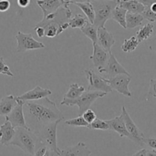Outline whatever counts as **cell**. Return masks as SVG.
I'll use <instances>...</instances> for the list:
<instances>
[{"mask_svg":"<svg viewBox=\"0 0 156 156\" xmlns=\"http://www.w3.org/2000/svg\"><path fill=\"white\" fill-rule=\"evenodd\" d=\"M24 113L27 126L34 133L46 125L65 120L56 103L49 98L24 102Z\"/></svg>","mask_w":156,"mask_h":156,"instance_id":"1","label":"cell"},{"mask_svg":"<svg viewBox=\"0 0 156 156\" xmlns=\"http://www.w3.org/2000/svg\"><path fill=\"white\" fill-rule=\"evenodd\" d=\"M10 146H18L26 154L34 156L36 151L43 145L33 131L24 128H16L15 137Z\"/></svg>","mask_w":156,"mask_h":156,"instance_id":"2","label":"cell"},{"mask_svg":"<svg viewBox=\"0 0 156 156\" xmlns=\"http://www.w3.org/2000/svg\"><path fill=\"white\" fill-rule=\"evenodd\" d=\"M59 123L60 121H57L46 125L35 133L39 138L41 144L54 152L56 155H59L61 151L57 146V126Z\"/></svg>","mask_w":156,"mask_h":156,"instance_id":"3","label":"cell"},{"mask_svg":"<svg viewBox=\"0 0 156 156\" xmlns=\"http://www.w3.org/2000/svg\"><path fill=\"white\" fill-rule=\"evenodd\" d=\"M94 7L95 18L94 25L97 28L104 27L108 20L111 18L113 11L118 5L119 0L115 1H91Z\"/></svg>","mask_w":156,"mask_h":156,"instance_id":"4","label":"cell"},{"mask_svg":"<svg viewBox=\"0 0 156 156\" xmlns=\"http://www.w3.org/2000/svg\"><path fill=\"white\" fill-rule=\"evenodd\" d=\"M72 14L73 12L70 9L69 5L62 6L54 13L44 16L43 19L38 22L35 27H44L47 24H53L59 26L63 31L69 27V21L72 18Z\"/></svg>","mask_w":156,"mask_h":156,"instance_id":"5","label":"cell"},{"mask_svg":"<svg viewBox=\"0 0 156 156\" xmlns=\"http://www.w3.org/2000/svg\"><path fill=\"white\" fill-rule=\"evenodd\" d=\"M106 93L101 91H85L79 98L75 100L69 99H62L60 102V105L66 106H77L79 108V115L82 116V114L86 111L89 110L90 107L97 99L106 96Z\"/></svg>","mask_w":156,"mask_h":156,"instance_id":"6","label":"cell"},{"mask_svg":"<svg viewBox=\"0 0 156 156\" xmlns=\"http://www.w3.org/2000/svg\"><path fill=\"white\" fill-rule=\"evenodd\" d=\"M15 39L17 41L16 51L18 53H24L28 50H40L45 48V44L37 41L33 37L31 34H25L18 31Z\"/></svg>","mask_w":156,"mask_h":156,"instance_id":"7","label":"cell"},{"mask_svg":"<svg viewBox=\"0 0 156 156\" xmlns=\"http://www.w3.org/2000/svg\"><path fill=\"white\" fill-rule=\"evenodd\" d=\"M84 72L88 82L87 91H101L106 94L112 92V88L107 82L105 78L96 74L93 69H85Z\"/></svg>","mask_w":156,"mask_h":156,"instance_id":"8","label":"cell"},{"mask_svg":"<svg viewBox=\"0 0 156 156\" xmlns=\"http://www.w3.org/2000/svg\"><path fill=\"white\" fill-rule=\"evenodd\" d=\"M121 115L123 116V120H124L125 124H126V129H127L128 132L130 134L131 136L133 138V142L135 143L137 146H141V147H144L146 146L145 144V137L144 133L142 132L140 129V128L136 125L133 119L129 116V113L126 111V108L124 106L122 107V111Z\"/></svg>","mask_w":156,"mask_h":156,"instance_id":"9","label":"cell"},{"mask_svg":"<svg viewBox=\"0 0 156 156\" xmlns=\"http://www.w3.org/2000/svg\"><path fill=\"white\" fill-rule=\"evenodd\" d=\"M131 79H132L131 76L118 75L114 77L107 78L106 81L112 90H115L126 97L130 98L133 96L132 92L129 89V85L131 82Z\"/></svg>","mask_w":156,"mask_h":156,"instance_id":"10","label":"cell"},{"mask_svg":"<svg viewBox=\"0 0 156 156\" xmlns=\"http://www.w3.org/2000/svg\"><path fill=\"white\" fill-rule=\"evenodd\" d=\"M17 105L15 107L12 112L5 117V120L10 122L12 126L15 129L16 128H24V129H30L26 123L25 117L24 113V102L17 98Z\"/></svg>","mask_w":156,"mask_h":156,"instance_id":"11","label":"cell"},{"mask_svg":"<svg viewBox=\"0 0 156 156\" xmlns=\"http://www.w3.org/2000/svg\"><path fill=\"white\" fill-rule=\"evenodd\" d=\"M100 73H106L108 78L114 77L118 75H127L130 76L129 73L126 71V69L118 62L117 58L115 57L112 53H111L110 58L107 62L106 66L104 68L98 70Z\"/></svg>","mask_w":156,"mask_h":156,"instance_id":"12","label":"cell"},{"mask_svg":"<svg viewBox=\"0 0 156 156\" xmlns=\"http://www.w3.org/2000/svg\"><path fill=\"white\" fill-rule=\"evenodd\" d=\"M51 94L52 91L50 89L41 88V86L37 85V86L34 87L33 89L26 91L21 95L18 96L17 98L24 102L34 101H39L48 98V96L51 95Z\"/></svg>","mask_w":156,"mask_h":156,"instance_id":"13","label":"cell"},{"mask_svg":"<svg viewBox=\"0 0 156 156\" xmlns=\"http://www.w3.org/2000/svg\"><path fill=\"white\" fill-rule=\"evenodd\" d=\"M111 53L104 50L98 44H93V53L89 59L92 60L94 67L99 70L106 66Z\"/></svg>","mask_w":156,"mask_h":156,"instance_id":"14","label":"cell"},{"mask_svg":"<svg viewBox=\"0 0 156 156\" xmlns=\"http://www.w3.org/2000/svg\"><path fill=\"white\" fill-rule=\"evenodd\" d=\"M37 4L40 6L44 16L54 13L62 6L71 4V0H38Z\"/></svg>","mask_w":156,"mask_h":156,"instance_id":"15","label":"cell"},{"mask_svg":"<svg viewBox=\"0 0 156 156\" xmlns=\"http://www.w3.org/2000/svg\"><path fill=\"white\" fill-rule=\"evenodd\" d=\"M116 41L114 34L108 30L105 27L98 28L97 44L106 51L111 53V47L114 45Z\"/></svg>","mask_w":156,"mask_h":156,"instance_id":"16","label":"cell"},{"mask_svg":"<svg viewBox=\"0 0 156 156\" xmlns=\"http://www.w3.org/2000/svg\"><path fill=\"white\" fill-rule=\"evenodd\" d=\"M91 152L83 142H79L73 146H68L60 151L57 156H91Z\"/></svg>","mask_w":156,"mask_h":156,"instance_id":"17","label":"cell"},{"mask_svg":"<svg viewBox=\"0 0 156 156\" xmlns=\"http://www.w3.org/2000/svg\"><path fill=\"white\" fill-rule=\"evenodd\" d=\"M110 126V130L115 131L116 133L119 134L120 137H126L133 141V138L130 134L128 132L126 129V124H125L124 120H123V116L120 114L118 117H116L111 120H107Z\"/></svg>","mask_w":156,"mask_h":156,"instance_id":"18","label":"cell"},{"mask_svg":"<svg viewBox=\"0 0 156 156\" xmlns=\"http://www.w3.org/2000/svg\"><path fill=\"white\" fill-rule=\"evenodd\" d=\"M15 135V129L12 123L5 120L0 126V143L3 146H10Z\"/></svg>","mask_w":156,"mask_h":156,"instance_id":"19","label":"cell"},{"mask_svg":"<svg viewBox=\"0 0 156 156\" xmlns=\"http://www.w3.org/2000/svg\"><path fill=\"white\" fill-rule=\"evenodd\" d=\"M17 99L12 94L5 96L0 99V116L9 115L17 105Z\"/></svg>","mask_w":156,"mask_h":156,"instance_id":"20","label":"cell"},{"mask_svg":"<svg viewBox=\"0 0 156 156\" xmlns=\"http://www.w3.org/2000/svg\"><path fill=\"white\" fill-rule=\"evenodd\" d=\"M118 5L126 9L127 12L133 14H143L146 9V6L139 0H129V1L119 0Z\"/></svg>","mask_w":156,"mask_h":156,"instance_id":"21","label":"cell"},{"mask_svg":"<svg viewBox=\"0 0 156 156\" xmlns=\"http://www.w3.org/2000/svg\"><path fill=\"white\" fill-rule=\"evenodd\" d=\"M71 4L77 5L85 15L88 21L91 24H94L95 13H94V7L91 4V1H71Z\"/></svg>","mask_w":156,"mask_h":156,"instance_id":"22","label":"cell"},{"mask_svg":"<svg viewBox=\"0 0 156 156\" xmlns=\"http://www.w3.org/2000/svg\"><path fill=\"white\" fill-rule=\"evenodd\" d=\"M154 31V25L152 23H147L145 25L142 26L140 30L136 32V37L139 41L140 44L143 41L150 39Z\"/></svg>","mask_w":156,"mask_h":156,"instance_id":"23","label":"cell"},{"mask_svg":"<svg viewBox=\"0 0 156 156\" xmlns=\"http://www.w3.org/2000/svg\"><path fill=\"white\" fill-rule=\"evenodd\" d=\"M85 91V88L78 83H73L69 85L68 91L64 94L63 98L75 100L77 99Z\"/></svg>","mask_w":156,"mask_h":156,"instance_id":"24","label":"cell"},{"mask_svg":"<svg viewBox=\"0 0 156 156\" xmlns=\"http://www.w3.org/2000/svg\"><path fill=\"white\" fill-rule=\"evenodd\" d=\"M126 14H127V11L126 9L117 5L114 9V10L113 11L111 18L113 20H114L115 21H117L122 27H123L124 29H126Z\"/></svg>","mask_w":156,"mask_h":156,"instance_id":"25","label":"cell"},{"mask_svg":"<svg viewBox=\"0 0 156 156\" xmlns=\"http://www.w3.org/2000/svg\"><path fill=\"white\" fill-rule=\"evenodd\" d=\"M144 19V17L142 14H133L127 12L126 18V28L133 29L139 27L141 25Z\"/></svg>","mask_w":156,"mask_h":156,"instance_id":"26","label":"cell"},{"mask_svg":"<svg viewBox=\"0 0 156 156\" xmlns=\"http://www.w3.org/2000/svg\"><path fill=\"white\" fill-rule=\"evenodd\" d=\"M81 31L87 37L89 40H91L92 44H97L98 42V28L94 25L88 22L85 27L80 29Z\"/></svg>","mask_w":156,"mask_h":156,"instance_id":"27","label":"cell"},{"mask_svg":"<svg viewBox=\"0 0 156 156\" xmlns=\"http://www.w3.org/2000/svg\"><path fill=\"white\" fill-rule=\"evenodd\" d=\"M88 22L89 21H88V18L82 15V14H76L73 18H72L69 20V27H72V28L81 29L85 27Z\"/></svg>","mask_w":156,"mask_h":156,"instance_id":"28","label":"cell"},{"mask_svg":"<svg viewBox=\"0 0 156 156\" xmlns=\"http://www.w3.org/2000/svg\"><path fill=\"white\" fill-rule=\"evenodd\" d=\"M140 42L135 36L130 37L128 39H125L121 46V50L125 53H130L134 51L138 47Z\"/></svg>","mask_w":156,"mask_h":156,"instance_id":"29","label":"cell"},{"mask_svg":"<svg viewBox=\"0 0 156 156\" xmlns=\"http://www.w3.org/2000/svg\"><path fill=\"white\" fill-rule=\"evenodd\" d=\"M88 128L92 130H108L110 129V126L107 120H102L97 118L88 126Z\"/></svg>","mask_w":156,"mask_h":156,"instance_id":"30","label":"cell"},{"mask_svg":"<svg viewBox=\"0 0 156 156\" xmlns=\"http://www.w3.org/2000/svg\"><path fill=\"white\" fill-rule=\"evenodd\" d=\"M64 123L66 125H69V126H83V127H88L89 124L84 120L82 116H79L75 118L69 119V120H66L64 121Z\"/></svg>","mask_w":156,"mask_h":156,"instance_id":"31","label":"cell"},{"mask_svg":"<svg viewBox=\"0 0 156 156\" xmlns=\"http://www.w3.org/2000/svg\"><path fill=\"white\" fill-rule=\"evenodd\" d=\"M0 74L5 75V76L14 77V74L10 70V68L8 65H6L4 61V58L0 56Z\"/></svg>","mask_w":156,"mask_h":156,"instance_id":"32","label":"cell"},{"mask_svg":"<svg viewBox=\"0 0 156 156\" xmlns=\"http://www.w3.org/2000/svg\"><path fill=\"white\" fill-rule=\"evenodd\" d=\"M82 117H83L84 120L90 125L97 119V115H96V114L94 113V111L89 109L88 110V111H85V112L82 114Z\"/></svg>","mask_w":156,"mask_h":156,"instance_id":"33","label":"cell"},{"mask_svg":"<svg viewBox=\"0 0 156 156\" xmlns=\"http://www.w3.org/2000/svg\"><path fill=\"white\" fill-rule=\"evenodd\" d=\"M152 97L155 98H156V79H152L150 80L146 100H149V99Z\"/></svg>","mask_w":156,"mask_h":156,"instance_id":"34","label":"cell"},{"mask_svg":"<svg viewBox=\"0 0 156 156\" xmlns=\"http://www.w3.org/2000/svg\"><path fill=\"white\" fill-rule=\"evenodd\" d=\"M142 15L144 17V18L150 22H156V13L152 12L149 7H146L144 12Z\"/></svg>","mask_w":156,"mask_h":156,"instance_id":"35","label":"cell"},{"mask_svg":"<svg viewBox=\"0 0 156 156\" xmlns=\"http://www.w3.org/2000/svg\"><path fill=\"white\" fill-rule=\"evenodd\" d=\"M11 3L9 0H0V12H5L9 9Z\"/></svg>","mask_w":156,"mask_h":156,"instance_id":"36","label":"cell"},{"mask_svg":"<svg viewBox=\"0 0 156 156\" xmlns=\"http://www.w3.org/2000/svg\"><path fill=\"white\" fill-rule=\"evenodd\" d=\"M147 44L149 50H152V51L156 53V34L152 38H150V39L148 41Z\"/></svg>","mask_w":156,"mask_h":156,"instance_id":"37","label":"cell"},{"mask_svg":"<svg viewBox=\"0 0 156 156\" xmlns=\"http://www.w3.org/2000/svg\"><path fill=\"white\" fill-rule=\"evenodd\" d=\"M146 146L152 148L154 150H156V138H146L145 140Z\"/></svg>","mask_w":156,"mask_h":156,"instance_id":"38","label":"cell"},{"mask_svg":"<svg viewBox=\"0 0 156 156\" xmlns=\"http://www.w3.org/2000/svg\"><path fill=\"white\" fill-rule=\"evenodd\" d=\"M34 30L36 31L37 35L38 36V37L42 38L45 36V30H44V27H34Z\"/></svg>","mask_w":156,"mask_h":156,"instance_id":"39","label":"cell"},{"mask_svg":"<svg viewBox=\"0 0 156 156\" xmlns=\"http://www.w3.org/2000/svg\"><path fill=\"white\" fill-rule=\"evenodd\" d=\"M47 149H47L46 146H41V148H39V149L36 151V152H35V154L34 155V156H44L45 155L46 152H47Z\"/></svg>","mask_w":156,"mask_h":156,"instance_id":"40","label":"cell"},{"mask_svg":"<svg viewBox=\"0 0 156 156\" xmlns=\"http://www.w3.org/2000/svg\"><path fill=\"white\" fill-rule=\"evenodd\" d=\"M17 3H18L19 7L24 9V8L27 7V6L30 5V0H18V1H17Z\"/></svg>","mask_w":156,"mask_h":156,"instance_id":"41","label":"cell"},{"mask_svg":"<svg viewBox=\"0 0 156 156\" xmlns=\"http://www.w3.org/2000/svg\"><path fill=\"white\" fill-rule=\"evenodd\" d=\"M148 150L146 149H142L140 151L136 152L133 156H146L147 155Z\"/></svg>","mask_w":156,"mask_h":156,"instance_id":"42","label":"cell"},{"mask_svg":"<svg viewBox=\"0 0 156 156\" xmlns=\"http://www.w3.org/2000/svg\"><path fill=\"white\" fill-rule=\"evenodd\" d=\"M146 156H156V150H154V149L148 150L147 155Z\"/></svg>","mask_w":156,"mask_h":156,"instance_id":"43","label":"cell"},{"mask_svg":"<svg viewBox=\"0 0 156 156\" xmlns=\"http://www.w3.org/2000/svg\"><path fill=\"white\" fill-rule=\"evenodd\" d=\"M54 152H53L52 151H50V149H47V152H46L45 155L44 156H54Z\"/></svg>","mask_w":156,"mask_h":156,"instance_id":"44","label":"cell"}]
</instances>
